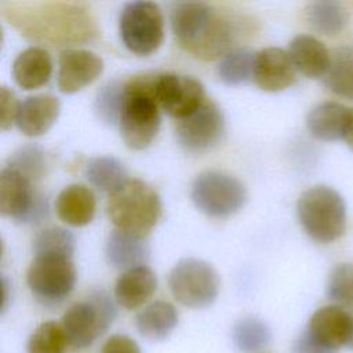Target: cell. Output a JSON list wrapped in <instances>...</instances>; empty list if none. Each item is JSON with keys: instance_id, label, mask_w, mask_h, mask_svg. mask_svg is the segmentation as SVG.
Wrapping results in <instances>:
<instances>
[{"instance_id": "cell-23", "label": "cell", "mask_w": 353, "mask_h": 353, "mask_svg": "<svg viewBox=\"0 0 353 353\" xmlns=\"http://www.w3.org/2000/svg\"><path fill=\"white\" fill-rule=\"evenodd\" d=\"M52 72L50 54L41 47L23 50L12 63V76L17 84L25 90L44 85Z\"/></svg>"}, {"instance_id": "cell-32", "label": "cell", "mask_w": 353, "mask_h": 353, "mask_svg": "<svg viewBox=\"0 0 353 353\" xmlns=\"http://www.w3.org/2000/svg\"><path fill=\"white\" fill-rule=\"evenodd\" d=\"M7 165L26 176L28 179L36 181L46 174L47 159L44 150L40 146L29 143L12 153Z\"/></svg>"}, {"instance_id": "cell-11", "label": "cell", "mask_w": 353, "mask_h": 353, "mask_svg": "<svg viewBox=\"0 0 353 353\" xmlns=\"http://www.w3.org/2000/svg\"><path fill=\"white\" fill-rule=\"evenodd\" d=\"M225 128L222 110L212 99H205L193 113L178 120L176 139L188 153H204L214 148Z\"/></svg>"}, {"instance_id": "cell-2", "label": "cell", "mask_w": 353, "mask_h": 353, "mask_svg": "<svg viewBox=\"0 0 353 353\" xmlns=\"http://www.w3.org/2000/svg\"><path fill=\"white\" fill-rule=\"evenodd\" d=\"M170 19L181 47L201 59L225 57L240 34L233 18L203 1L174 3Z\"/></svg>"}, {"instance_id": "cell-1", "label": "cell", "mask_w": 353, "mask_h": 353, "mask_svg": "<svg viewBox=\"0 0 353 353\" xmlns=\"http://www.w3.org/2000/svg\"><path fill=\"white\" fill-rule=\"evenodd\" d=\"M3 14L26 39L62 47L92 40L97 21L85 4L73 1H3Z\"/></svg>"}, {"instance_id": "cell-35", "label": "cell", "mask_w": 353, "mask_h": 353, "mask_svg": "<svg viewBox=\"0 0 353 353\" xmlns=\"http://www.w3.org/2000/svg\"><path fill=\"white\" fill-rule=\"evenodd\" d=\"M19 103L21 102H18L15 94L8 87L3 85L0 88V125L3 131L8 130L15 123Z\"/></svg>"}, {"instance_id": "cell-3", "label": "cell", "mask_w": 353, "mask_h": 353, "mask_svg": "<svg viewBox=\"0 0 353 353\" xmlns=\"http://www.w3.org/2000/svg\"><path fill=\"white\" fill-rule=\"evenodd\" d=\"M153 92V77H135L124 84L120 112V134L134 150L146 149L156 138L161 117Z\"/></svg>"}, {"instance_id": "cell-7", "label": "cell", "mask_w": 353, "mask_h": 353, "mask_svg": "<svg viewBox=\"0 0 353 353\" xmlns=\"http://www.w3.org/2000/svg\"><path fill=\"white\" fill-rule=\"evenodd\" d=\"M171 295L182 306L204 309L211 306L219 292L216 270L205 261L183 258L175 263L168 276Z\"/></svg>"}, {"instance_id": "cell-5", "label": "cell", "mask_w": 353, "mask_h": 353, "mask_svg": "<svg viewBox=\"0 0 353 353\" xmlns=\"http://www.w3.org/2000/svg\"><path fill=\"white\" fill-rule=\"evenodd\" d=\"M296 214L305 233L317 243H332L346 229V204L332 188L317 185L298 199Z\"/></svg>"}, {"instance_id": "cell-12", "label": "cell", "mask_w": 353, "mask_h": 353, "mask_svg": "<svg viewBox=\"0 0 353 353\" xmlns=\"http://www.w3.org/2000/svg\"><path fill=\"white\" fill-rule=\"evenodd\" d=\"M0 211L19 222L40 219L47 205L41 196L36 194L32 181L6 165L0 172Z\"/></svg>"}, {"instance_id": "cell-28", "label": "cell", "mask_w": 353, "mask_h": 353, "mask_svg": "<svg viewBox=\"0 0 353 353\" xmlns=\"http://www.w3.org/2000/svg\"><path fill=\"white\" fill-rule=\"evenodd\" d=\"M232 339L240 352L254 353L270 343L272 332L268 324L261 319L245 316L234 323Z\"/></svg>"}, {"instance_id": "cell-30", "label": "cell", "mask_w": 353, "mask_h": 353, "mask_svg": "<svg viewBox=\"0 0 353 353\" xmlns=\"http://www.w3.org/2000/svg\"><path fill=\"white\" fill-rule=\"evenodd\" d=\"M69 346L61 323L47 320L39 324L26 342L28 353H65Z\"/></svg>"}, {"instance_id": "cell-19", "label": "cell", "mask_w": 353, "mask_h": 353, "mask_svg": "<svg viewBox=\"0 0 353 353\" xmlns=\"http://www.w3.org/2000/svg\"><path fill=\"white\" fill-rule=\"evenodd\" d=\"M288 55L295 69L309 79H323L331 61V52L310 34L295 36L290 43Z\"/></svg>"}, {"instance_id": "cell-39", "label": "cell", "mask_w": 353, "mask_h": 353, "mask_svg": "<svg viewBox=\"0 0 353 353\" xmlns=\"http://www.w3.org/2000/svg\"><path fill=\"white\" fill-rule=\"evenodd\" d=\"M346 349L349 350H353V323H352V331H350V336H349V341L346 343Z\"/></svg>"}, {"instance_id": "cell-31", "label": "cell", "mask_w": 353, "mask_h": 353, "mask_svg": "<svg viewBox=\"0 0 353 353\" xmlns=\"http://www.w3.org/2000/svg\"><path fill=\"white\" fill-rule=\"evenodd\" d=\"M74 252V237L63 228L52 226L43 229L33 240L34 256H65L72 258Z\"/></svg>"}, {"instance_id": "cell-25", "label": "cell", "mask_w": 353, "mask_h": 353, "mask_svg": "<svg viewBox=\"0 0 353 353\" xmlns=\"http://www.w3.org/2000/svg\"><path fill=\"white\" fill-rule=\"evenodd\" d=\"M323 83L332 94L353 101V47H341L331 52Z\"/></svg>"}, {"instance_id": "cell-17", "label": "cell", "mask_w": 353, "mask_h": 353, "mask_svg": "<svg viewBox=\"0 0 353 353\" xmlns=\"http://www.w3.org/2000/svg\"><path fill=\"white\" fill-rule=\"evenodd\" d=\"M61 103L57 97L39 94L28 97L19 103L15 124L18 130L28 137L46 134L59 116Z\"/></svg>"}, {"instance_id": "cell-15", "label": "cell", "mask_w": 353, "mask_h": 353, "mask_svg": "<svg viewBox=\"0 0 353 353\" xmlns=\"http://www.w3.org/2000/svg\"><path fill=\"white\" fill-rule=\"evenodd\" d=\"M295 66L287 51L279 47H268L255 54L254 81L268 92H279L295 81Z\"/></svg>"}, {"instance_id": "cell-8", "label": "cell", "mask_w": 353, "mask_h": 353, "mask_svg": "<svg viewBox=\"0 0 353 353\" xmlns=\"http://www.w3.org/2000/svg\"><path fill=\"white\" fill-rule=\"evenodd\" d=\"M120 37L134 54L148 55L156 51L164 37V19L153 1L127 3L119 19Z\"/></svg>"}, {"instance_id": "cell-13", "label": "cell", "mask_w": 353, "mask_h": 353, "mask_svg": "<svg viewBox=\"0 0 353 353\" xmlns=\"http://www.w3.org/2000/svg\"><path fill=\"white\" fill-rule=\"evenodd\" d=\"M153 92L159 106L176 120L193 113L207 99L199 80L175 73L154 76Z\"/></svg>"}, {"instance_id": "cell-26", "label": "cell", "mask_w": 353, "mask_h": 353, "mask_svg": "<svg viewBox=\"0 0 353 353\" xmlns=\"http://www.w3.org/2000/svg\"><path fill=\"white\" fill-rule=\"evenodd\" d=\"M87 179L99 190L114 193L130 178L124 165L112 156H99L91 159L85 165Z\"/></svg>"}, {"instance_id": "cell-37", "label": "cell", "mask_w": 353, "mask_h": 353, "mask_svg": "<svg viewBox=\"0 0 353 353\" xmlns=\"http://www.w3.org/2000/svg\"><path fill=\"white\" fill-rule=\"evenodd\" d=\"M291 353H338L334 349H330L316 341L312 335L307 334L305 330L294 342L291 346Z\"/></svg>"}, {"instance_id": "cell-38", "label": "cell", "mask_w": 353, "mask_h": 353, "mask_svg": "<svg viewBox=\"0 0 353 353\" xmlns=\"http://www.w3.org/2000/svg\"><path fill=\"white\" fill-rule=\"evenodd\" d=\"M346 145L353 150V108L350 109V116H349V121H347V125H346V130H345V134H343V138H342Z\"/></svg>"}, {"instance_id": "cell-29", "label": "cell", "mask_w": 353, "mask_h": 353, "mask_svg": "<svg viewBox=\"0 0 353 353\" xmlns=\"http://www.w3.org/2000/svg\"><path fill=\"white\" fill-rule=\"evenodd\" d=\"M255 54L248 48H234L222 57L218 76L228 85H239L254 76Z\"/></svg>"}, {"instance_id": "cell-27", "label": "cell", "mask_w": 353, "mask_h": 353, "mask_svg": "<svg viewBox=\"0 0 353 353\" xmlns=\"http://www.w3.org/2000/svg\"><path fill=\"white\" fill-rule=\"evenodd\" d=\"M306 18L317 33L335 36L347 23V11L338 1H314L307 6Z\"/></svg>"}, {"instance_id": "cell-10", "label": "cell", "mask_w": 353, "mask_h": 353, "mask_svg": "<svg viewBox=\"0 0 353 353\" xmlns=\"http://www.w3.org/2000/svg\"><path fill=\"white\" fill-rule=\"evenodd\" d=\"M26 283L39 302L58 305L74 288L76 268L72 258L34 256L26 272Z\"/></svg>"}, {"instance_id": "cell-20", "label": "cell", "mask_w": 353, "mask_h": 353, "mask_svg": "<svg viewBox=\"0 0 353 353\" xmlns=\"http://www.w3.org/2000/svg\"><path fill=\"white\" fill-rule=\"evenodd\" d=\"M58 216L68 225H88L97 210V199L94 192L80 183H72L63 188L55 201Z\"/></svg>"}, {"instance_id": "cell-14", "label": "cell", "mask_w": 353, "mask_h": 353, "mask_svg": "<svg viewBox=\"0 0 353 353\" xmlns=\"http://www.w3.org/2000/svg\"><path fill=\"white\" fill-rule=\"evenodd\" d=\"M103 70V61L90 50L66 48L58 61V88L73 94L91 84Z\"/></svg>"}, {"instance_id": "cell-4", "label": "cell", "mask_w": 353, "mask_h": 353, "mask_svg": "<svg viewBox=\"0 0 353 353\" xmlns=\"http://www.w3.org/2000/svg\"><path fill=\"white\" fill-rule=\"evenodd\" d=\"M159 193L141 179H128L109 196L108 214L117 230L143 239L161 216Z\"/></svg>"}, {"instance_id": "cell-21", "label": "cell", "mask_w": 353, "mask_h": 353, "mask_svg": "<svg viewBox=\"0 0 353 353\" xmlns=\"http://www.w3.org/2000/svg\"><path fill=\"white\" fill-rule=\"evenodd\" d=\"M350 109L343 103L335 101H327L316 105L306 117V125L312 137L320 141H336L342 139Z\"/></svg>"}, {"instance_id": "cell-22", "label": "cell", "mask_w": 353, "mask_h": 353, "mask_svg": "<svg viewBox=\"0 0 353 353\" xmlns=\"http://www.w3.org/2000/svg\"><path fill=\"white\" fill-rule=\"evenodd\" d=\"M178 312L167 301H154L135 316V327L141 336L152 342L167 339L178 325Z\"/></svg>"}, {"instance_id": "cell-18", "label": "cell", "mask_w": 353, "mask_h": 353, "mask_svg": "<svg viewBox=\"0 0 353 353\" xmlns=\"http://www.w3.org/2000/svg\"><path fill=\"white\" fill-rule=\"evenodd\" d=\"M157 288L154 272L143 265L124 270L114 284V299L117 305L127 310L143 306Z\"/></svg>"}, {"instance_id": "cell-16", "label": "cell", "mask_w": 353, "mask_h": 353, "mask_svg": "<svg viewBox=\"0 0 353 353\" xmlns=\"http://www.w3.org/2000/svg\"><path fill=\"white\" fill-rule=\"evenodd\" d=\"M353 314L338 305L319 307L309 319L306 331L324 346L339 350L346 347L350 336Z\"/></svg>"}, {"instance_id": "cell-24", "label": "cell", "mask_w": 353, "mask_h": 353, "mask_svg": "<svg viewBox=\"0 0 353 353\" xmlns=\"http://www.w3.org/2000/svg\"><path fill=\"white\" fill-rule=\"evenodd\" d=\"M106 259L117 269H132L143 266L149 258V247L143 239L124 233L121 230H113L106 241Z\"/></svg>"}, {"instance_id": "cell-6", "label": "cell", "mask_w": 353, "mask_h": 353, "mask_svg": "<svg viewBox=\"0 0 353 353\" xmlns=\"http://www.w3.org/2000/svg\"><path fill=\"white\" fill-rule=\"evenodd\" d=\"M116 309L110 298L97 291L70 305L61 319L69 346L76 350L90 347L112 324Z\"/></svg>"}, {"instance_id": "cell-9", "label": "cell", "mask_w": 353, "mask_h": 353, "mask_svg": "<svg viewBox=\"0 0 353 353\" xmlns=\"http://www.w3.org/2000/svg\"><path fill=\"white\" fill-rule=\"evenodd\" d=\"M190 197L194 205L205 215L225 218L244 205L245 188L233 175L211 170L196 176Z\"/></svg>"}, {"instance_id": "cell-34", "label": "cell", "mask_w": 353, "mask_h": 353, "mask_svg": "<svg viewBox=\"0 0 353 353\" xmlns=\"http://www.w3.org/2000/svg\"><path fill=\"white\" fill-rule=\"evenodd\" d=\"M124 97V84L109 81L105 84L95 99V112L108 124H119Z\"/></svg>"}, {"instance_id": "cell-36", "label": "cell", "mask_w": 353, "mask_h": 353, "mask_svg": "<svg viewBox=\"0 0 353 353\" xmlns=\"http://www.w3.org/2000/svg\"><path fill=\"white\" fill-rule=\"evenodd\" d=\"M99 353H142L135 339L124 334H113L101 346Z\"/></svg>"}, {"instance_id": "cell-33", "label": "cell", "mask_w": 353, "mask_h": 353, "mask_svg": "<svg viewBox=\"0 0 353 353\" xmlns=\"http://www.w3.org/2000/svg\"><path fill=\"white\" fill-rule=\"evenodd\" d=\"M325 292L335 305L353 306V263H338L331 270Z\"/></svg>"}]
</instances>
